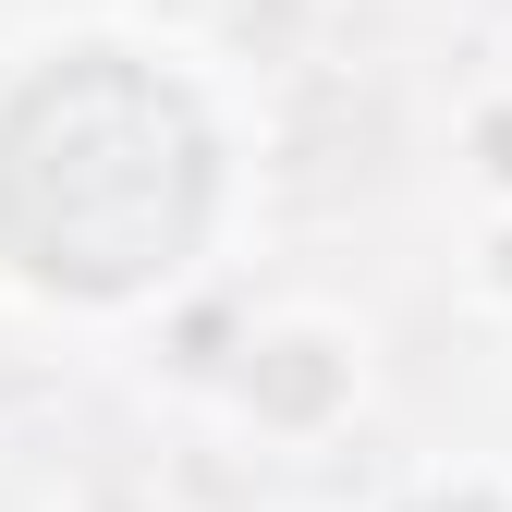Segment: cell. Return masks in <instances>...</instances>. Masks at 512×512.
Instances as JSON below:
<instances>
[{
	"mask_svg": "<svg viewBox=\"0 0 512 512\" xmlns=\"http://www.w3.org/2000/svg\"><path fill=\"white\" fill-rule=\"evenodd\" d=\"M208 110L122 49H61L0 110V256L49 293H147L208 232Z\"/></svg>",
	"mask_w": 512,
	"mask_h": 512,
	"instance_id": "1",
	"label": "cell"
},
{
	"mask_svg": "<svg viewBox=\"0 0 512 512\" xmlns=\"http://www.w3.org/2000/svg\"><path fill=\"white\" fill-rule=\"evenodd\" d=\"M330 391H342L330 342H269V366H256V403H269V415H317Z\"/></svg>",
	"mask_w": 512,
	"mask_h": 512,
	"instance_id": "2",
	"label": "cell"
},
{
	"mask_svg": "<svg viewBox=\"0 0 512 512\" xmlns=\"http://www.w3.org/2000/svg\"><path fill=\"white\" fill-rule=\"evenodd\" d=\"M415 512H512V500H488V488H439V500H415Z\"/></svg>",
	"mask_w": 512,
	"mask_h": 512,
	"instance_id": "3",
	"label": "cell"
}]
</instances>
